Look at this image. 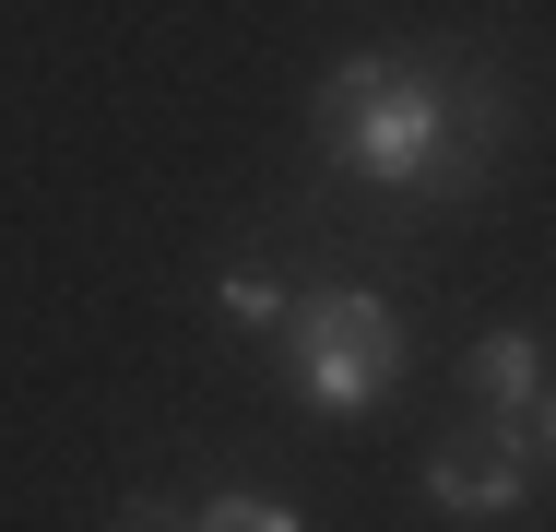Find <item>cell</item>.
Segmentation results:
<instances>
[{"label":"cell","instance_id":"cell-3","mask_svg":"<svg viewBox=\"0 0 556 532\" xmlns=\"http://www.w3.org/2000/svg\"><path fill=\"white\" fill-rule=\"evenodd\" d=\"M415 485H427V509H439V521H509V509L545 485V461H533V438H521V426L497 415L485 438H439Z\"/></svg>","mask_w":556,"mask_h":532},{"label":"cell","instance_id":"cell-1","mask_svg":"<svg viewBox=\"0 0 556 532\" xmlns=\"http://www.w3.org/2000/svg\"><path fill=\"white\" fill-rule=\"evenodd\" d=\"M320 154H332L343 178H367V190H415V178H439L450 142H462V96H450L439 60H403V48H355L320 72Z\"/></svg>","mask_w":556,"mask_h":532},{"label":"cell","instance_id":"cell-5","mask_svg":"<svg viewBox=\"0 0 556 532\" xmlns=\"http://www.w3.org/2000/svg\"><path fill=\"white\" fill-rule=\"evenodd\" d=\"M214 308L237 319V331H285V308H296V284H285L273 261H249V249H237V261L214 273Z\"/></svg>","mask_w":556,"mask_h":532},{"label":"cell","instance_id":"cell-4","mask_svg":"<svg viewBox=\"0 0 556 532\" xmlns=\"http://www.w3.org/2000/svg\"><path fill=\"white\" fill-rule=\"evenodd\" d=\"M462 379H473V403H485V415H509V426H521L533 403H545V343H533L521 319H497V331L462 355Z\"/></svg>","mask_w":556,"mask_h":532},{"label":"cell","instance_id":"cell-8","mask_svg":"<svg viewBox=\"0 0 556 532\" xmlns=\"http://www.w3.org/2000/svg\"><path fill=\"white\" fill-rule=\"evenodd\" d=\"M521 438H533V461H545V473H556V391H545V403H533V415H521Z\"/></svg>","mask_w":556,"mask_h":532},{"label":"cell","instance_id":"cell-7","mask_svg":"<svg viewBox=\"0 0 556 532\" xmlns=\"http://www.w3.org/2000/svg\"><path fill=\"white\" fill-rule=\"evenodd\" d=\"M108 532H190V509H178V497H118Z\"/></svg>","mask_w":556,"mask_h":532},{"label":"cell","instance_id":"cell-6","mask_svg":"<svg viewBox=\"0 0 556 532\" xmlns=\"http://www.w3.org/2000/svg\"><path fill=\"white\" fill-rule=\"evenodd\" d=\"M190 532H308L285 497H261V485H214L202 509H190Z\"/></svg>","mask_w":556,"mask_h":532},{"label":"cell","instance_id":"cell-2","mask_svg":"<svg viewBox=\"0 0 556 532\" xmlns=\"http://www.w3.org/2000/svg\"><path fill=\"white\" fill-rule=\"evenodd\" d=\"M285 391L308 415H379L403 391V308L367 296V284H320L285 308Z\"/></svg>","mask_w":556,"mask_h":532}]
</instances>
